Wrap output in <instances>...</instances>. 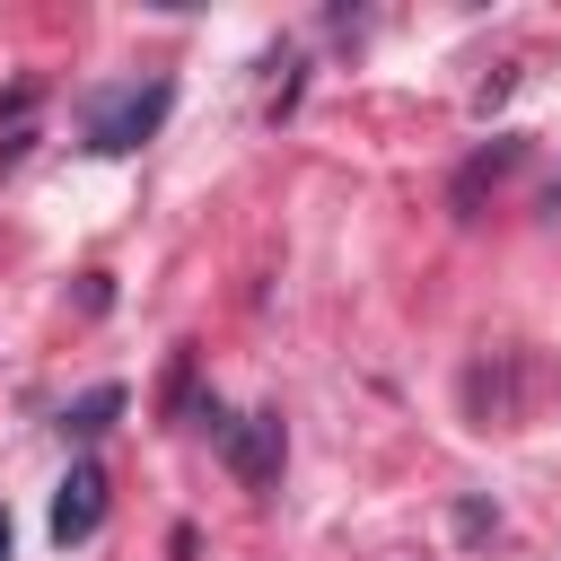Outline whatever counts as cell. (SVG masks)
Returning <instances> with one entry per match:
<instances>
[{
	"label": "cell",
	"instance_id": "1",
	"mask_svg": "<svg viewBox=\"0 0 561 561\" xmlns=\"http://www.w3.org/2000/svg\"><path fill=\"white\" fill-rule=\"evenodd\" d=\"M193 421L219 438V456L237 465V482H245V491H272V482H280V456H289L280 412H219V403H202Z\"/></svg>",
	"mask_w": 561,
	"mask_h": 561
},
{
	"label": "cell",
	"instance_id": "2",
	"mask_svg": "<svg viewBox=\"0 0 561 561\" xmlns=\"http://www.w3.org/2000/svg\"><path fill=\"white\" fill-rule=\"evenodd\" d=\"M167 105H175V88L167 79H149V88H105V96H88V149H105V158H123V149H140L158 123H167Z\"/></svg>",
	"mask_w": 561,
	"mask_h": 561
},
{
	"label": "cell",
	"instance_id": "3",
	"mask_svg": "<svg viewBox=\"0 0 561 561\" xmlns=\"http://www.w3.org/2000/svg\"><path fill=\"white\" fill-rule=\"evenodd\" d=\"M96 526H105V473L79 456V465L61 473V491H53V543L70 552V543H88Z\"/></svg>",
	"mask_w": 561,
	"mask_h": 561
},
{
	"label": "cell",
	"instance_id": "4",
	"mask_svg": "<svg viewBox=\"0 0 561 561\" xmlns=\"http://www.w3.org/2000/svg\"><path fill=\"white\" fill-rule=\"evenodd\" d=\"M517 158H526V140H491V149H473V158H465V175L447 184V202H456V210H473V202H482V184H500Z\"/></svg>",
	"mask_w": 561,
	"mask_h": 561
},
{
	"label": "cell",
	"instance_id": "5",
	"mask_svg": "<svg viewBox=\"0 0 561 561\" xmlns=\"http://www.w3.org/2000/svg\"><path fill=\"white\" fill-rule=\"evenodd\" d=\"M114 412H123V386H96V394H79V403L61 412V430H70V438H96V430H114Z\"/></svg>",
	"mask_w": 561,
	"mask_h": 561
},
{
	"label": "cell",
	"instance_id": "6",
	"mask_svg": "<svg viewBox=\"0 0 561 561\" xmlns=\"http://www.w3.org/2000/svg\"><path fill=\"white\" fill-rule=\"evenodd\" d=\"M456 535H465V543H473V535H491V508H482V500H465V508H456Z\"/></svg>",
	"mask_w": 561,
	"mask_h": 561
},
{
	"label": "cell",
	"instance_id": "7",
	"mask_svg": "<svg viewBox=\"0 0 561 561\" xmlns=\"http://www.w3.org/2000/svg\"><path fill=\"white\" fill-rule=\"evenodd\" d=\"M0 561H9V508H0Z\"/></svg>",
	"mask_w": 561,
	"mask_h": 561
},
{
	"label": "cell",
	"instance_id": "8",
	"mask_svg": "<svg viewBox=\"0 0 561 561\" xmlns=\"http://www.w3.org/2000/svg\"><path fill=\"white\" fill-rule=\"evenodd\" d=\"M552 210H561V184H552Z\"/></svg>",
	"mask_w": 561,
	"mask_h": 561
}]
</instances>
